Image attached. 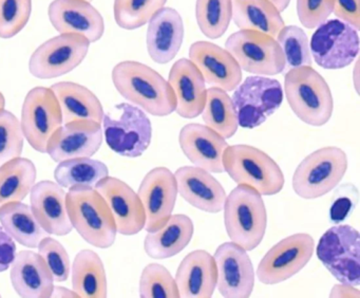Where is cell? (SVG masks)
Here are the masks:
<instances>
[{
  "instance_id": "7a4b0ae2",
  "label": "cell",
  "mask_w": 360,
  "mask_h": 298,
  "mask_svg": "<svg viewBox=\"0 0 360 298\" xmlns=\"http://www.w3.org/2000/svg\"><path fill=\"white\" fill-rule=\"evenodd\" d=\"M284 93L299 120L313 127L328 124L334 112L332 91L311 66L292 68L284 76Z\"/></svg>"
},
{
  "instance_id": "3957f363",
  "label": "cell",
  "mask_w": 360,
  "mask_h": 298,
  "mask_svg": "<svg viewBox=\"0 0 360 298\" xmlns=\"http://www.w3.org/2000/svg\"><path fill=\"white\" fill-rule=\"evenodd\" d=\"M225 230L231 242L252 251L264 238L267 211L262 194L248 185H238L225 199Z\"/></svg>"
},
{
  "instance_id": "f6af8a7d",
  "label": "cell",
  "mask_w": 360,
  "mask_h": 298,
  "mask_svg": "<svg viewBox=\"0 0 360 298\" xmlns=\"http://www.w3.org/2000/svg\"><path fill=\"white\" fill-rule=\"evenodd\" d=\"M15 256V241L0 225V273L5 272L11 266Z\"/></svg>"
},
{
  "instance_id": "d6a6232c",
  "label": "cell",
  "mask_w": 360,
  "mask_h": 298,
  "mask_svg": "<svg viewBox=\"0 0 360 298\" xmlns=\"http://www.w3.org/2000/svg\"><path fill=\"white\" fill-rule=\"evenodd\" d=\"M37 166L27 158L12 159L0 165V207L22 202L37 182Z\"/></svg>"
},
{
  "instance_id": "d4e9b609",
  "label": "cell",
  "mask_w": 360,
  "mask_h": 298,
  "mask_svg": "<svg viewBox=\"0 0 360 298\" xmlns=\"http://www.w3.org/2000/svg\"><path fill=\"white\" fill-rule=\"evenodd\" d=\"M184 40V23L178 11L168 6L155 13L147 27L146 44L155 63L165 65L178 55Z\"/></svg>"
},
{
  "instance_id": "e0dca14e",
  "label": "cell",
  "mask_w": 360,
  "mask_h": 298,
  "mask_svg": "<svg viewBox=\"0 0 360 298\" xmlns=\"http://www.w3.org/2000/svg\"><path fill=\"white\" fill-rule=\"evenodd\" d=\"M104 139L102 124L92 120L65 123L50 137L47 154L54 162L77 158H91Z\"/></svg>"
},
{
  "instance_id": "7c38bea8",
  "label": "cell",
  "mask_w": 360,
  "mask_h": 298,
  "mask_svg": "<svg viewBox=\"0 0 360 298\" xmlns=\"http://www.w3.org/2000/svg\"><path fill=\"white\" fill-rule=\"evenodd\" d=\"M90 42L77 34H60L41 44L31 55L29 71L39 80L68 74L87 56Z\"/></svg>"
},
{
  "instance_id": "b9f144b4",
  "label": "cell",
  "mask_w": 360,
  "mask_h": 298,
  "mask_svg": "<svg viewBox=\"0 0 360 298\" xmlns=\"http://www.w3.org/2000/svg\"><path fill=\"white\" fill-rule=\"evenodd\" d=\"M39 254L47 264L56 283H65L71 272L70 257L64 245L48 236L39 242Z\"/></svg>"
},
{
  "instance_id": "4316f807",
  "label": "cell",
  "mask_w": 360,
  "mask_h": 298,
  "mask_svg": "<svg viewBox=\"0 0 360 298\" xmlns=\"http://www.w3.org/2000/svg\"><path fill=\"white\" fill-rule=\"evenodd\" d=\"M10 279L20 297H51L54 279L39 253L20 251L16 253L10 270Z\"/></svg>"
},
{
  "instance_id": "c3c4849f",
  "label": "cell",
  "mask_w": 360,
  "mask_h": 298,
  "mask_svg": "<svg viewBox=\"0 0 360 298\" xmlns=\"http://www.w3.org/2000/svg\"><path fill=\"white\" fill-rule=\"evenodd\" d=\"M280 13L283 12L290 6V0H269Z\"/></svg>"
},
{
  "instance_id": "30bf717a",
  "label": "cell",
  "mask_w": 360,
  "mask_h": 298,
  "mask_svg": "<svg viewBox=\"0 0 360 298\" xmlns=\"http://www.w3.org/2000/svg\"><path fill=\"white\" fill-rule=\"evenodd\" d=\"M231 101L239 126L254 129L279 109L283 101V88L275 78L248 76L233 90Z\"/></svg>"
},
{
  "instance_id": "484cf974",
  "label": "cell",
  "mask_w": 360,
  "mask_h": 298,
  "mask_svg": "<svg viewBox=\"0 0 360 298\" xmlns=\"http://www.w3.org/2000/svg\"><path fill=\"white\" fill-rule=\"evenodd\" d=\"M216 261L204 249L187 254L176 270V280L180 297L210 298L217 287Z\"/></svg>"
},
{
  "instance_id": "ac0fdd59",
  "label": "cell",
  "mask_w": 360,
  "mask_h": 298,
  "mask_svg": "<svg viewBox=\"0 0 360 298\" xmlns=\"http://www.w3.org/2000/svg\"><path fill=\"white\" fill-rule=\"evenodd\" d=\"M96 190L106 201L117 232L134 236L144 230L146 215L138 192L119 178L106 177L98 182Z\"/></svg>"
},
{
  "instance_id": "836d02e7",
  "label": "cell",
  "mask_w": 360,
  "mask_h": 298,
  "mask_svg": "<svg viewBox=\"0 0 360 298\" xmlns=\"http://www.w3.org/2000/svg\"><path fill=\"white\" fill-rule=\"evenodd\" d=\"M108 167L100 160L77 158L62 161L54 170V179L63 188H94L108 177Z\"/></svg>"
},
{
  "instance_id": "603a6c76",
  "label": "cell",
  "mask_w": 360,
  "mask_h": 298,
  "mask_svg": "<svg viewBox=\"0 0 360 298\" xmlns=\"http://www.w3.org/2000/svg\"><path fill=\"white\" fill-rule=\"evenodd\" d=\"M66 194L56 182L35 183L30 192L31 209L41 228L49 235L66 236L73 228L67 211Z\"/></svg>"
},
{
  "instance_id": "9c48e42d",
  "label": "cell",
  "mask_w": 360,
  "mask_h": 298,
  "mask_svg": "<svg viewBox=\"0 0 360 298\" xmlns=\"http://www.w3.org/2000/svg\"><path fill=\"white\" fill-rule=\"evenodd\" d=\"M225 49L243 71L254 75H277L286 68L277 40L260 32L239 30L227 38Z\"/></svg>"
},
{
  "instance_id": "52a82bcc",
  "label": "cell",
  "mask_w": 360,
  "mask_h": 298,
  "mask_svg": "<svg viewBox=\"0 0 360 298\" xmlns=\"http://www.w3.org/2000/svg\"><path fill=\"white\" fill-rule=\"evenodd\" d=\"M318 259L340 283L359 287L360 235L349 224L328 228L318 242Z\"/></svg>"
},
{
  "instance_id": "9a60e30c",
  "label": "cell",
  "mask_w": 360,
  "mask_h": 298,
  "mask_svg": "<svg viewBox=\"0 0 360 298\" xmlns=\"http://www.w3.org/2000/svg\"><path fill=\"white\" fill-rule=\"evenodd\" d=\"M144 207L146 222L144 230L155 232L172 215L178 198L174 173L167 167H155L146 173L138 190Z\"/></svg>"
},
{
  "instance_id": "6da1fadb",
  "label": "cell",
  "mask_w": 360,
  "mask_h": 298,
  "mask_svg": "<svg viewBox=\"0 0 360 298\" xmlns=\"http://www.w3.org/2000/svg\"><path fill=\"white\" fill-rule=\"evenodd\" d=\"M117 92L132 105L155 116L176 111V95L169 82L155 70L136 61H124L111 73Z\"/></svg>"
},
{
  "instance_id": "8fae6325",
  "label": "cell",
  "mask_w": 360,
  "mask_h": 298,
  "mask_svg": "<svg viewBox=\"0 0 360 298\" xmlns=\"http://www.w3.org/2000/svg\"><path fill=\"white\" fill-rule=\"evenodd\" d=\"M63 124L62 110L51 88L35 87L27 93L20 126L33 149L47 154L50 137Z\"/></svg>"
},
{
  "instance_id": "f546056e",
  "label": "cell",
  "mask_w": 360,
  "mask_h": 298,
  "mask_svg": "<svg viewBox=\"0 0 360 298\" xmlns=\"http://www.w3.org/2000/svg\"><path fill=\"white\" fill-rule=\"evenodd\" d=\"M231 19L240 30L276 37L285 25L279 11L269 0H231Z\"/></svg>"
},
{
  "instance_id": "5bb4252c",
  "label": "cell",
  "mask_w": 360,
  "mask_h": 298,
  "mask_svg": "<svg viewBox=\"0 0 360 298\" xmlns=\"http://www.w3.org/2000/svg\"><path fill=\"white\" fill-rule=\"evenodd\" d=\"M311 58L326 70H340L351 65L359 53L357 30L339 19L324 21L311 36Z\"/></svg>"
},
{
  "instance_id": "60d3db41",
  "label": "cell",
  "mask_w": 360,
  "mask_h": 298,
  "mask_svg": "<svg viewBox=\"0 0 360 298\" xmlns=\"http://www.w3.org/2000/svg\"><path fill=\"white\" fill-rule=\"evenodd\" d=\"M32 13V0H0V38L14 37L24 30Z\"/></svg>"
},
{
  "instance_id": "4dcf8cb0",
  "label": "cell",
  "mask_w": 360,
  "mask_h": 298,
  "mask_svg": "<svg viewBox=\"0 0 360 298\" xmlns=\"http://www.w3.org/2000/svg\"><path fill=\"white\" fill-rule=\"evenodd\" d=\"M72 290L79 297L105 298L108 295L104 262L92 249H82L75 256L71 268Z\"/></svg>"
},
{
  "instance_id": "277c9868",
  "label": "cell",
  "mask_w": 360,
  "mask_h": 298,
  "mask_svg": "<svg viewBox=\"0 0 360 298\" xmlns=\"http://www.w3.org/2000/svg\"><path fill=\"white\" fill-rule=\"evenodd\" d=\"M67 211L72 228L98 249H109L117 239V225L110 209L96 188H70L66 194Z\"/></svg>"
},
{
  "instance_id": "8d00e7d4",
  "label": "cell",
  "mask_w": 360,
  "mask_h": 298,
  "mask_svg": "<svg viewBox=\"0 0 360 298\" xmlns=\"http://www.w3.org/2000/svg\"><path fill=\"white\" fill-rule=\"evenodd\" d=\"M167 0H115V23L125 30H136L148 23Z\"/></svg>"
},
{
  "instance_id": "ffe728a7",
  "label": "cell",
  "mask_w": 360,
  "mask_h": 298,
  "mask_svg": "<svg viewBox=\"0 0 360 298\" xmlns=\"http://www.w3.org/2000/svg\"><path fill=\"white\" fill-rule=\"evenodd\" d=\"M189 59L203 75L205 82L226 92L242 82V69L233 55L214 42H195L189 48Z\"/></svg>"
},
{
  "instance_id": "7dc6e473",
  "label": "cell",
  "mask_w": 360,
  "mask_h": 298,
  "mask_svg": "<svg viewBox=\"0 0 360 298\" xmlns=\"http://www.w3.org/2000/svg\"><path fill=\"white\" fill-rule=\"evenodd\" d=\"M51 297H79V294L73 290H69L66 287H60V285H54L53 292H52Z\"/></svg>"
},
{
  "instance_id": "d590c367",
  "label": "cell",
  "mask_w": 360,
  "mask_h": 298,
  "mask_svg": "<svg viewBox=\"0 0 360 298\" xmlns=\"http://www.w3.org/2000/svg\"><path fill=\"white\" fill-rule=\"evenodd\" d=\"M231 15V0H197L195 4V18L200 31L210 39H218L224 35Z\"/></svg>"
},
{
  "instance_id": "7402d4cb",
  "label": "cell",
  "mask_w": 360,
  "mask_h": 298,
  "mask_svg": "<svg viewBox=\"0 0 360 298\" xmlns=\"http://www.w3.org/2000/svg\"><path fill=\"white\" fill-rule=\"evenodd\" d=\"M179 144L187 159L195 166L212 173H224L223 154L226 139L206 125H185L179 135Z\"/></svg>"
},
{
  "instance_id": "5b68a950",
  "label": "cell",
  "mask_w": 360,
  "mask_h": 298,
  "mask_svg": "<svg viewBox=\"0 0 360 298\" xmlns=\"http://www.w3.org/2000/svg\"><path fill=\"white\" fill-rule=\"evenodd\" d=\"M223 168L236 184L250 186L262 196L279 194L285 183L283 171L276 161L248 144L227 146Z\"/></svg>"
},
{
  "instance_id": "74e56055",
  "label": "cell",
  "mask_w": 360,
  "mask_h": 298,
  "mask_svg": "<svg viewBox=\"0 0 360 298\" xmlns=\"http://www.w3.org/2000/svg\"><path fill=\"white\" fill-rule=\"evenodd\" d=\"M277 42L283 52L285 67L292 69L313 65L309 38L298 25H284L278 33Z\"/></svg>"
},
{
  "instance_id": "ba28073f",
  "label": "cell",
  "mask_w": 360,
  "mask_h": 298,
  "mask_svg": "<svg viewBox=\"0 0 360 298\" xmlns=\"http://www.w3.org/2000/svg\"><path fill=\"white\" fill-rule=\"evenodd\" d=\"M121 116L115 118L104 114L103 133L107 145L115 154L126 158H139L151 144L153 125L141 108L129 103L117 105Z\"/></svg>"
},
{
  "instance_id": "f1b7e54d",
  "label": "cell",
  "mask_w": 360,
  "mask_h": 298,
  "mask_svg": "<svg viewBox=\"0 0 360 298\" xmlns=\"http://www.w3.org/2000/svg\"><path fill=\"white\" fill-rule=\"evenodd\" d=\"M50 88L60 104L64 124L73 120H92L102 124L104 108L89 89L73 82H56Z\"/></svg>"
},
{
  "instance_id": "44dd1931",
  "label": "cell",
  "mask_w": 360,
  "mask_h": 298,
  "mask_svg": "<svg viewBox=\"0 0 360 298\" xmlns=\"http://www.w3.org/2000/svg\"><path fill=\"white\" fill-rule=\"evenodd\" d=\"M178 194L191 206L204 213H218L224 206L226 192L210 171L198 166H183L174 173Z\"/></svg>"
},
{
  "instance_id": "4fadbf2b",
  "label": "cell",
  "mask_w": 360,
  "mask_h": 298,
  "mask_svg": "<svg viewBox=\"0 0 360 298\" xmlns=\"http://www.w3.org/2000/svg\"><path fill=\"white\" fill-rule=\"evenodd\" d=\"M315 241L307 232L290 235L276 243L259 262L257 277L263 285L283 283L298 274L313 257Z\"/></svg>"
},
{
  "instance_id": "816d5d0a",
  "label": "cell",
  "mask_w": 360,
  "mask_h": 298,
  "mask_svg": "<svg viewBox=\"0 0 360 298\" xmlns=\"http://www.w3.org/2000/svg\"><path fill=\"white\" fill-rule=\"evenodd\" d=\"M0 297H1V294H0Z\"/></svg>"
},
{
  "instance_id": "8992f818",
  "label": "cell",
  "mask_w": 360,
  "mask_h": 298,
  "mask_svg": "<svg viewBox=\"0 0 360 298\" xmlns=\"http://www.w3.org/2000/svg\"><path fill=\"white\" fill-rule=\"evenodd\" d=\"M347 165L345 150L335 146L319 148L305 156L295 169L292 190L307 200L321 198L342 181Z\"/></svg>"
},
{
  "instance_id": "cb8c5ba5",
  "label": "cell",
  "mask_w": 360,
  "mask_h": 298,
  "mask_svg": "<svg viewBox=\"0 0 360 298\" xmlns=\"http://www.w3.org/2000/svg\"><path fill=\"white\" fill-rule=\"evenodd\" d=\"M168 82L176 95V112L183 118H195L205 106L206 82L195 63L181 58L172 65Z\"/></svg>"
},
{
  "instance_id": "f907efd6",
  "label": "cell",
  "mask_w": 360,
  "mask_h": 298,
  "mask_svg": "<svg viewBox=\"0 0 360 298\" xmlns=\"http://www.w3.org/2000/svg\"><path fill=\"white\" fill-rule=\"evenodd\" d=\"M86 1L91 2V1H92V0H86Z\"/></svg>"
},
{
  "instance_id": "2e32d148",
  "label": "cell",
  "mask_w": 360,
  "mask_h": 298,
  "mask_svg": "<svg viewBox=\"0 0 360 298\" xmlns=\"http://www.w3.org/2000/svg\"><path fill=\"white\" fill-rule=\"evenodd\" d=\"M214 258L219 293L226 298L250 297L256 274L248 251L231 241L219 245Z\"/></svg>"
},
{
  "instance_id": "e575fe53",
  "label": "cell",
  "mask_w": 360,
  "mask_h": 298,
  "mask_svg": "<svg viewBox=\"0 0 360 298\" xmlns=\"http://www.w3.org/2000/svg\"><path fill=\"white\" fill-rule=\"evenodd\" d=\"M202 118L206 126L218 132L225 139H231L237 132L238 118L231 97L218 87L207 89L205 106Z\"/></svg>"
},
{
  "instance_id": "1f68e13d",
  "label": "cell",
  "mask_w": 360,
  "mask_h": 298,
  "mask_svg": "<svg viewBox=\"0 0 360 298\" xmlns=\"http://www.w3.org/2000/svg\"><path fill=\"white\" fill-rule=\"evenodd\" d=\"M0 224L14 241L29 249H37L44 238L50 236L31 207L22 202L7 203L0 207Z\"/></svg>"
},
{
  "instance_id": "7bdbcfd3",
  "label": "cell",
  "mask_w": 360,
  "mask_h": 298,
  "mask_svg": "<svg viewBox=\"0 0 360 298\" xmlns=\"http://www.w3.org/2000/svg\"><path fill=\"white\" fill-rule=\"evenodd\" d=\"M334 0H297L299 21L307 29H315L333 13Z\"/></svg>"
},
{
  "instance_id": "f35d334b",
  "label": "cell",
  "mask_w": 360,
  "mask_h": 298,
  "mask_svg": "<svg viewBox=\"0 0 360 298\" xmlns=\"http://www.w3.org/2000/svg\"><path fill=\"white\" fill-rule=\"evenodd\" d=\"M139 295L142 298H179L178 287L169 271L159 263L145 266L139 283Z\"/></svg>"
},
{
  "instance_id": "bcb514c9",
  "label": "cell",
  "mask_w": 360,
  "mask_h": 298,
  "mask_svg": "<svg viewBox=\"0 0 360 298\" xmlns=\"http://www.w3.org/2000/svg\"><path fill=\"white\" fill-rule=\"evenodd\" d=\"M332 298H359L360 291L357 287L354 285H347V283H339L335 285L330 292V296Z\"/></svg>"
},
{
  "instance_id": "ee69618b",
  "label": "cell",
  "mask_w": 360,
  "mask_h": 298,
  "mask_svg": "<svg viewBox=\"0 0 360 298\" xmlns=\"http://www.w3.org/2000/svg\"><path fill=\"white\" fill-rule=\"evenodd\" d=\"M333 13L339 20L360 29V0H334Z\"/></svg>"
},
{
  "instance_id": "ab89813d",
  "label": "cell",
  "mask_w": 360,
  "mask_h": 298,
  "mask_svg": "<svg viewBox=\"0 0 360 298\" xmlns=\"http://www.w3.org/2000/svg\"><path fill=\"white\" fill-rule=\"evenodd\" d=\"M24 143L20 120L5 108L0 109V165L22 156Z\"/></svg>"
},
{
  "instance_id": "681fc988",
  "label": "cell",
  "mask_w": 360,
  "mask_h": 298,
  "mask_svg": "<svg viewBox=\"0 0 360 298\" xmlns=\"http://www.w3.org/2000/svg\"><path fill=\"white\" fill-rule=\"evenodd\" d=\"M6 106V99L5 97H4L3 93H1V91H0V109H4Z\"/></svg>"
},
{
  "instance_id": "83f0119b",
  "label": "cell",
  "mask_w": 360,
  "mask_h": 298,
  "mask_svg": "<svg viewBox=\"0 0 360 298\" xmlns=\"http://www.w3.org/2000/svg\"><path fill=\"white\" fill-rule=\"evenodd\" d=\"M195 232L193 220L188 216H170L159 230L147 232L144 251L153 259H167L180 254L191 243Z\"/></svg>"
},
{
  "instance_id": "d6986e66",
  "label": "cell",
  "mask_w": 360,
  "mask_h": 298,
  "mask_svg": "<svg viewBox=\"0 0 360 298\" xmlns=\"http://www.w3.org/2000/svg\"><path fill=\"white\" fill-rule=\"evenodd\" d=\"M50 23L60 34H77L91 42L103 37L105 23L102 14L86 0H53L50 4Z\"/></svg>"
}]
</instances>
